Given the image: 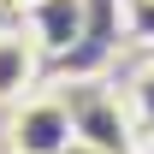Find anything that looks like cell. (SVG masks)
Masks as SVG:
<instances>
[{"label":"cell","instance_id":"cell-1","mask_svg":"<svg viewBox=\"0 0 154 154\" xmlns=\"http://www.w3.org/2000/svg\"><path fill=\"white\" fill-rule=\"evenodd\" d=\"M65 107H71L77 148H89V154H136L142 131L131 119V101H119V89H107V83H71Z\"/></svg>","mask_w":154,"mask_h":154},{"label":"cell","instance_id":"cell-8","mask_svg":"<svg viewBox=\"0 0 154 154\" xmlns=\"http://www.w3.org/2000/svg\"><path fill=\"white\" fill-rule=\"evenodd\" d=\"M136 154H154V136H148V142H136Z\"/></svg>","mask_w":154,"mask_h":154},{"label":"cell","instance_id":"cell-6","mask_svg":"<svg viewBox=\"0 0 154 154\" xmlns=\"http://www.w3.org/2000/svg\"><path fill=\"white\" fill-rule=\"evenodd\" d=\"M131 119H136V131H142V136L154 131V59L136 71V83H131Z\"/></svg>","mask_w":154,"mask_h":154},{"label":"cell","instance_id":"cell-5","mask_svg":"<svg viewBox=\"0 0 154 154\" xmlns=\"http://www.w3.org/2000/svg\"><path fill=\"white\" fill-rule=\"evenodd\" d=\"M119 36L136 48H154V0H119Z\"/></svg>","mask_w":154,"mask_h":154},{"label":"cell","instance_id":"cell-2","mask_svg":"<svg viewBox=\"0 0 154 154\" xmlns=\"http://www.w3.org/2000/svg\"><path fill=\"white\" fill-rule=\"evenodd\" d=\"M6 148L12 154H71L77 131H71L65 95H24L12 107V125H6Z\"/></svg>","mask_w":154,"mask_h":154},{"label":"cell","instance_id":"cell-4","mask_svg":"<svg viewBox=\"0 0 154 154\" xmlns=\"http://www.w3.org/2000/svg\"><path fill=\"white\" fill-rule=\"evenodd\" d=\"M24 30L36 36L42 54H65L83 36V0H42V6L24 12Z\"/></svg>","mask_w":154,"mask_h":154},{"label":"cell","instance_id":"cell-3","mask_svg":"<svg viewBox=\"0 0 154 154\" xmlns=\"http://www.w3.org/2000/svg\"><path fill=\"white\" fill-rule=\"evenodd\" d=\"M42 77V48L30 30H0V107H18L24 95H36Z\"/></svg>","mask_w":154,"mask_h":154},{"label":"cell","instance_id":"cell-7","mask_svg":"<svg viewBox=\"0 0 154 154\" xmlns=\"http://www.w3.org/2000/svg\"><path fill=\"white\" fill-rule=\"evenodd\" d=\"M6 6H12V12H30V6H42V0H6Z\"/></svg>","mask_w":154,"mask_h":154}]
</instances>
